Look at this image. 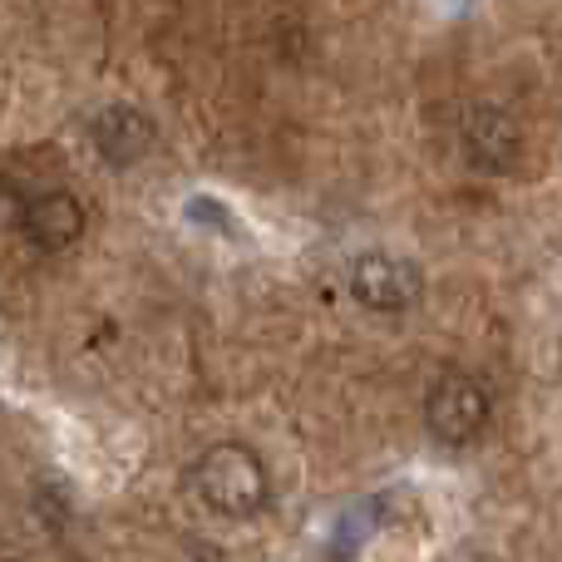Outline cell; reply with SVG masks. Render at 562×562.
Here are the masks:
<instances>
[{"mask_svg":"<svg viewBox=\"0 0 562 562\" xmlns=\"http://www.w3.org/2000/svg\"><path fill=\"white\" fill-rule=\"evenodd\" d=\"M89 138H94V148H99V158H104V164L128 168V164H138V158L154 148L158 128H154V119H148L144 109L109 104V109H99V114H94Z\"/></svg>","mask_w":562,"mask_h":562,"instance_id":"5","label":"cell"},{"mask_svg":"<svg viewBox=\"0 0 562 562\" xmlns=\"http://www.w3.org/2000/svg\"><path fill=\"white\" fill-rule=\"evenodd\" d=\"M350 291H356V301L370 311H405L419 301L425 281H419V267L405 262V257L370 252L350 267Z\"/></svg>","mask_w":562,"mask_h":562,"instance_id":"3","label":"cell"},{"mask_svg":"<svg viewBox=\"0 0 562 562\" xmlns=\"http://www.w3.org/2000/svg\"><path fill=\"white\" fill-rule=\"evenodd\" d=\"M20 223H25L30 243H35L40 252H65V247H75L79 233H85V207L69 193H45V198H35V203H25Z\"/></svg>","mask_w":562,"mask_h":562,"instance_id":"6","label":"cell"},{"mask_svg":"<svg viewBox=\"0 0 562 562\" xmlns=\"http://www.w3.org/2000/svg\"><path fill=\"white\" fill-rule=\"evenodd\" d=\"M193 488L213 514L252 518L267 508V469L247 445H217L193 464Z\"/></svg>","mask_w":562,"mask_h":562,"instance_id":"1","label":"cell"},{"mask_svg":"<svg viewBox=\"0 0 562 562\" xmlns=\"http://www.w3.org/2000/svg\"><path fill=\"white\" fill-rule=\"evenodd\" d=\"M459 138H464L469 164L484 168V173H504V168H514L518 144H524V138H518L514 114H504L498 104H474V109H464Z\"/></svg>","mask_w":562,"mask_h":562,"instance_id":"4","label":"cell"},{"mask_svg":"<svg viewBox=\"0 0 562 562\" xmlns=\"http://www.w3.org/2000/svg\"><path fill=\"white\" fill-rule=\"evenodd\" d=\"M425 425L439 445H474L488 425V395L474 375H439L425 400Z\"/></svg>","mask_w":562,"mask_h":562,"instance_id":"2","label":"cell"},{"mask_svg":"<svg viewBox=\"0 0 562 562\" xmlns=\"http://www.w3.org/2000/svg\"><path fill=\"white\" fill-rule=\"evenodd\" d=\"M20 213H25V203H20V198L0 183V227H20Z\"/></svg>","mask_w":562,"mask_h":562,"instance_id":"7","label":"cell"}]
</instances>
